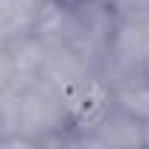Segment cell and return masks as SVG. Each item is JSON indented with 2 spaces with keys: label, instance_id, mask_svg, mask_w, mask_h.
Listing matches in <instances>:
<instances>
[{
  "label": "cell",
  "instance_id": "obj_1",
  "mask_svg": "<svg viewBox=\"0 0 149 149\" xmlns=\"http://www.w3.org/2000/svg\"><path fill=\"white\" fill-rule=\"evenodd\" d=\"M111 105L137 123H149V76H137L111 88Z\"/></svg>",
  "mask_w": 149,
  "mask_h": 149
},
{
  "label": "cell",
  "instance_id": "obj_2",
  "mask_svg": "<svg viewBox=\"0 0 149 149\" xmlns=\"http://www.w3.org/2000/svg\"><path fill=\"white\" fill-rule=\"evenodd\" d=\"M108 6L120 21L126 18H149V0H108Z\"/></svg>",
  "mask_w": 149,
  "mask_h": 149
}]
</instances>
